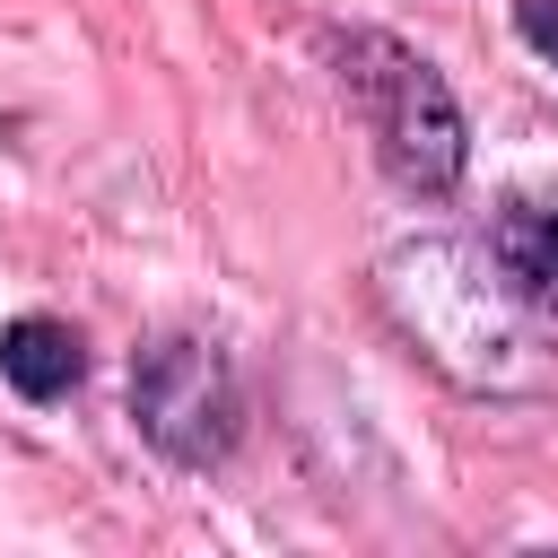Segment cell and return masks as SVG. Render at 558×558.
I'll use <instances>...</instances> for the list:
<instances>
[{"label":"cell","instance_id":"7a4b0ae2","mask_svg":"<svg viewBox=\"0 0 558 558\" xmlns=\"http://www.w3.org/2000/svg\"><path fill=\"white\" fill-rule=\"evenodd\" d=\"M331 61H340V87L357 96L366 131H375V157L401 192H453L462 166H471V131H462V105L453 87L392 35L357 26V35H331Z\"/></svg>","mask_w":558,"mask_h":558},{"label":"cell","instance_id":"277c9868","mask_svg":"<svg viewBox=\"0 0 558 558\" xmlns=\"http://www.w3.org/2000/svg\"><path fill=\"white\" fill-rule=\"evenodd\" d=\"M78 375H87V340H78L61 314H17V323H0V384H9L17 401H61V392H78Z\"/></svg>","mask_w":558,"mask_h":558},{"label":"cell","instance_id":"8992f818","mask_svg":"<svg viewBox=\"0 0 558 558\" xmlns=\"http://www.w3.org/2000/svg\"><path fill=\"white\" fill-rule=\"evenodd\" d=\"M514 35L558 70V0H514Z\"/></svg>","mask_w":558,"mask_h":558},{"label":"cell","instance_id":"5b68a950","mask_svg":"<svg viewBox=\"0 0 558 558\" xmlns=\"http://www.w3.org/2000/svg\"><path fill=\"white\" fill-rule=\"evenodd\" d=\"M488 253H497V270H506L541 314H558V209H549V201H506L497 227H488Z\"/></svg>","mask_w":558,"mask_h":558},{"label":"cell","instance_id":"3957f363","mask_svg":"<svg viewBox=\"0 0 558 558\" xmlns=\"http://www.w3.org/2000/svg\"><path fill=\"white\" fill-rule=\"evenodd\" d=\"M131 418L140 436L183 462V471H218L244 436V384L227 366L218 340L201 331H157L140 357H131Z\"/></svg>","mask_w":558,"mask_h":558},{"label":"cell","instance_id":"6da1fadb","mask_svg":"<svg viewBox=\"0 0 558 558\" xmlns=\"http://www.w3.org/2000/svg\"><path fill=\"white\" fill-rule=\"evenodd\" d=\"M375 296L401 323V340L462 392H541L549 384V349L532 323L541 305L497 270L488 244L410 235L375 262Z\"/></svg>","mask_w":558,"mask_h":558}]
</instances>
